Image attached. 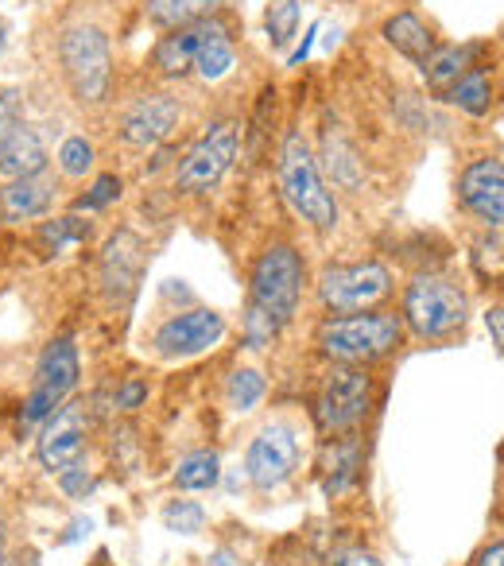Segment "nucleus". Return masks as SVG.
Instances as JSON below:
<instances>
[{
    "label": "nucleus",
    "mask_w": 504,
    "mask_h": 566,
    "mask_svg": "<svg viewBox=\"0 0 504 566\" xmlns=\"http://www.w3.org/2000/svg\"><path fill=\"white\" fill-rule=\"evenodd\" d=\"M458 195L470 213H477L481 221H489L493 229H501L504 221V167L496 156L473 159L458 179Z\"/></svg>",
    "instance_id": "nucleus-14"
},
{
    "label": "nucleus",
    "mask_w": 504,
    "mask_h": 566,
    "mask_svg": "<svg viewBox=\"0 0 504 566\" xmlns=\"http://www.w3.org/2000/svg\"><path fill=\"white\" fill-rule=\"evenodd\" d=\"M447 94L462 113H470V117H485L489 105H493V78H489L485 71H465L462 78L447 90Z\"/></svg>",
    "instance_id": "nucleus-23"
},
{
    "label": "nucleus",
    "mask_w": 504,
    "mask_h": 566,
    "mask_svg": "<svg viewBox=\"0 0 504 566\" xmlns=\"http://www.w3.org/2000/svg\"><path fill=\"white\" fill-rule=\"evenodd\" d=\"M90 408L82 400H66L55 416L43 419L40 431V462L48 465L51 473H66L71 465L82 462L90 447Z\"/></svg>",
    "instance_id": "nucleus-9"
},
{
    "label": "nucleus",
    "mask_w": 504,
    "mask_h": 566,
    "mask_svg": "<svg viewBox=\"0 0 504 566\" xmlns=\"http://www.w3.org/2000/svg\"><path fill=\"white\" fill-rule=\"evenodd\" d=\"M144 396H148V388H144L140 380H125V388H120V392H117V408H125V411L140 408Z\"/></svg>",
    "instance_id": "nucleus-35"
},
{
    "label": "nucleus",
    "mask_w": 504,
    "mask_h": 566,
    "mask_svg": "<svg viewBox=\"0 0 504 566\" xmlns=\"http://www.w3.org/2000/svg\"><path fill=\"white\" fill-rule=\"evenodd\" d=\"M318 346L342 365H369L400 346V318L396 315H346L330 318L318 331Z\"/></svg>",
    "instance_id": "nucleus-3"
},
{
    "label": "nucleus",
    "mask_w": 504,
    "mask_h": 566,
    "mask_svg": "<svg viewBox=\"0 0 504 566\" xmlns=\"http://www.w3.org/2000/svg\"><path fill=\"white\" fill-rule=\"evenodd\" d=\"M198 48H195V71L202 74L206 82H218L233 71V43H229V32L218 24V20H198Z\"/></svg>",
    "instance_id": "nucleus-16"
},
{
    "label": "nucleus",
    "mask_w": 504,
    "mask_h": 566,
    "mask_svg": "<svg viewBox=\"0 0 504 566\" xmlns=\"http://www.w3.org/2000/svg\"><path fill=\"white\" fill-rule=\"evenodd\" d=\"M380 35L388 40V48H396L403 59H411V63H423L434 51V35L427 32V24L416 12H396L392 20H385V32Z\"/></svg>",
    "instance_id": "nucleus-19"
},
{
    "label": "nucleus",
    "mask_w": 504,
    "mask_h": 566,
    "mask_svg": "<svg viewBox=\"0 0 504 566\" xmlns=\"http://www.w3.org/2000/svg\"><path fill=\"white\" fill-rule=\"evenodd\" d=\"M221 0H148V20L159 28H190L198 20H210Z\"/></svg>",
    "instance_id": "nucleus-20"
},
{
    "label": "nucleus",
    "mask_w": 504,
    "mask_h": 566,
    "mask_svg": "<svg viewBox=\"0 0 504 566\" xmlns=\"http://www.w3.org/2000/svg\"><path fill=\"white\" fill-rule=\"evenodd\" d=\"M195 48H198L195 24H190V28H179V32L167 35V40L156 48V66H159L164 74H171V78H179V74H187L190 66H195Z\"/></svg>",
    "instance_id": "nucleus-24"
},
{
    "label": "nucleus",
    "mask_w": 504,
    "mask_h": 566,
    "mask_svg": "<svg viewBox=\"0 0 504 566\" xmlns=\"http://www.w3.org/2000/svg\"><path fill=\"white\" fill-rule=\"evenodd\" d=\"M372 403V380L365 369H334L318 396V423L323 431H354Z\"/></svg>",
    "instance_id": "nucleus-10"
},
{
    "label": "nucleus",
    "mask_w": 504,
    "mask_h": 566,
    "mask_svg": "<svg viewBox=\"0 0 504 566\" xmlns=\"http://www.w3.org/2000/svg\"><path fill=\"white\" fill-rule=\"evenodd\" d=\"M221 478V462L213 450H198V454H187L175 470V485L179 489H210L218 485Z\"/></svg>",
    "instance_id": "nucleus-25"
},
{
    "label": "nucleus",
    "mask_w": 504,
    "mask_h": 566,
    "mask_svg": "<svg viewBox=\"0 0 504 566\" xmlns=\"http://www.w3.org/2000/svg\"><path fill=\"white\" fill-rule=\"evenodd\" d=\"M295 28H300V0H280L269 9V35L276 48H287L295 40Z\"/></svg>",
    "instance_id": "nucleus-28"
},
{
    "label": "nucleus",
    "mask_w": 504,
    "mask_h": 566,
    "mask_svg": "<svg viewBox=\"0 0 504 566\" xmlns=\"http://www.w3.org/2000/svg\"><path fill=\"white\" fill-rule=\"evenodd\" d=\"M504 311L501 307H493V311H489V318H485V323H489V331H493V346L496 349H501L504 346Z\"/></svg>",
    "instance_id": "nucleus-36"
},
{
    "label": "nucleus",
    "mask_w": 504,
    "mask_h": 566,
    "mask_svg": "<svg viewBox=\"0 0 504 566\" xmlns=\"http://www.w3.org/2000/svg\"><path fill=\"white\" fill-rule=\"evenodd\" d=\"M182 109L175 97L167 94H144L136 105H128L125 120H120V140L133 148H156L175 133Z\"/></svg>",
    "instance_id": "nucleus-13"
},
{
    "label": "nucleus",
    "mask_w": 504,
    "mask_h": 566,
    "mask_svg": "<svg viewBox=\"0 0 504 566\" xmlns=\"http://www.w3.org/2000/svg\"><path fill=\"white\" fill-rule=\"evenodd\" d=\"M59 478H63V489L71 496H82V493H90V489H94V481L86 478V470H82V465H71V470L59 473Z\"/></svg>",
    "instance_id": "nucleus-34"
},
{
    "label": "nucleus",
    "mask_w": 504,
    "mask_h": 566,
    "mask_svg": "<svg viewBox=\"0 0 504 566\" xmlns=\"http://www.w3.org/2000/svg\"><path fill=\"white\" fill-rule=\"evenodd\" d=\"M392 292V275L377 260L365 264H334L318 280V295L334 315H357V311L377 307L385 295Z\"/></svg>",
    "instance_id": "nucleus-7"
},
{
    "label": "nucleus",
    "mask_w": 504,
    "mask_h": 566,
    "mask_svg": "<svg viewBox=\"0 0 504 566\" xmlns=\"http://www.w3.org/2000/svg\"><path fill=\"white\" fill-rule=\"evenodd\" d=\"M237 148H241V133H237L233 120H218L202 133V140L182 156L179 171H175V187L182 195H202V190L218 187L229 175L237 159Z\"/></svg>",
    "instance_id": "nucleus-8"
},
{
    "label": "nucleus",
    "mask_w": 504,
    "mask_h": 566,
    "mask_svg": "<svg viewBox=\"0 0 504 566\" xmlns=\"http://www.w3.org/2000/svg\"><path fill=\"white\" fill-rule=\"evenodd\" d=\"M470 59H473L470 48H439V51H431L419 66H423L427 82H431L434 90H450L465 71H473Z\"/></svg>",
    "instance_id": "nucleus-22"
},
{
    "label": "nucleus",
    "mask_w": 504,
    "mask_h": 566,
    "mask_svg": "<svg viewBox=\"0 0 504 566\" xmlns=\"http://www.w3.org/2000/svg\"><path fill=\"white\" fill-rule=\"evenodd\" d=\"M74 385H78V349H74L71 338H55L40 354V365H35L32 392H28L24 416H20L24 431L40 427L48 416H55V411L71 400Z\"/></svg>",
    "instance_id": "nucleus-6"
},
{
    "label": "nucleus",
    "mask_w": 504,
    "mask_h": 566,
    "mask_svg": "<svg viewBox=\"0 0 504 566\" xmlns=\"http://www.w3.org/2000/svg\"><path fill=\"white\" fill-rule=\"evenodd\" d=\"M48 167V148H43L40 133L35 128H17L4 148H0V175L4 179H28V175H43Z\"/></svg>",
    "instance_id": "nucleus-17"
},
{
    "label": "nucleus",
    "mask_w": 504,
    "mask_h": 566,
    "mask_svg": "<svg viewBox=\"0 0 504 566\" xmlns=\"http://www.w3.org/2000/svg\"><path fill=\"white\" fill-rule=\"evenodd\" d=\"M323 159H326V171H330V179L338 182V187L357 190V187L365 182L361 156H357V148H354V144H349L342 133H330V136H326Z\"/></svg>",
    "instance_id": "nucleus-21"
},
{
    "label": "nucleus",
    "mask_w": 504,
    "mask_h": 566,
    "mask_svg": "<svg viewBox=\"0 0 504 566\" xmlns=\"http://www.w3.org/2000/svg\"><path fill=\"white\" fill-rule=\"evenodd\" d=\"M28 120H24V109H20V94L17 90H4L0 94V148L17 136V128H24Z\"/></svg>",
    "instance_id": "nucleus-30"
},
{
    "label": "nucleus",
    "mask_w": 504,
    "mask_h": 566,
    "mask_svg": "<svg viewBox=\"0 0 504 566\" xmlns=\"http://www.w3.org/2000/svg\"><path fill=\"white\" fill-rule=\"evenodd\" d=\"M59 167H63V175H71V179H82V175L94 167V148H90L86 136H71V140L59 148Z\"/></svg>",
    "instance_id": "nucleus-29"
},
{
    "label": "nucleus",
    "mask_w": 504,
    "mask_h": 566,
    "mask_svg": "<svg viewBox=\"0 0 504 566\" xmlns=\"http://www.w3.org/2000/svg\"><path fill=\"white\" fill-rule=\"evenodd\" d=\"M465 311H470L465 292L442 275H419L403 295V315L419 338H450L454 331H462Z\"/></svg>",
    "instance_id": "nucleus-5"
},
{
    "label": "nucleus",
    "mask_w": 504,
    "mask_h": 566,
    "mask_svg": "<svg viewBox=\"0 0 504 566\" xmlns=\"http://www.w3.org/2000/svg\"><path fill=\"white\" fill-rule=\"evenodd\" d=\"M210 566H237L233 563V551H218V555L210 558Z\"/></svg>",
    "instance_id": "nucleus-38"
},
{
    "label": "nucleus",
    "mask_w": 504,
    "mask_h": 566,
    "mask_svg": "<svg viewBox=\"0 0 504 566\" xmlns=\"http://www.w3.org/2000/svg\"><path fill=\"white\" fill-rule=\"evenodd\" d=\"M300 465V442L295 434L287 431L284 423H272L264 427L249 447V458H244V473L256 489H276L284 485L287 478L295 473Z\"/></svg>",
    "instance_id": "nucleus-12"
},
{
    "label": "nucleus",
    "mask_w": 504,
    "mask_h": 566,
    "mask_svg": "<svg viewBox=\"0 0 504 566\" xmlns=\"http://www.w3.org/2000/svg\"><path fill=\"white\" fill-rule=\"evenodd\" d=\"M105 287L109 292L128 295L136 287V275H140V241L133 233H117L105 249Z\"/></svg>",
    "instance_id": "nucleus-18"
},
{
    "label": "nucleus",
    "mask_w": 504,
    "mask_h": 566,
    "mask_svg": "<svg viewBox=\"0 0 504 566\" xmlns=\"http://www.w3.org/2000/svg\"><path fill=\"white\" fill-rule=\"evenodd\" d=\"M164 524L167 532H179V535H198L206 524V509L195 501H171L164 509Z\"/></svg>",
    "instance_id": "nucleus-27"
},
{
    "label": "nucleus",
    "mask_w": 504,
    "mask_h": 566,
    "mask_svg": "<svg viewBox=\"0 0 504 566\" xmlns=\"http://www.w3.org/2000/svg\"><path fill=\"white\" fill-rule=\"evenodd\" d=\"M55 202V182L43 175H28V179H12L0 190V218L4 221H32L43 218Z\"/></svg>",
    "instance_id": "nucleus-15"
},
{
    "label": "nucleus",
    "mask_w": 504,
    "mask_h": 566,
    "mask_svg": "<svg viewBox=\"0 0 504 566\" xmlns=\"http://www.w3.org/2000/svg\"><path fill=\"white\" fill-rule=\"evenodd\" d=\"M261 396H264V377L256 369H237L229 377V403L237 411H252L261 403Z\"/></svg>",
    "instance_id": "nucleus-26"
},
{
    "label": "nucleus",
    "mask_w": 504,
    "mask_h": 566,
    "mask_svg": "<svg viewBox=\"0 0 504 566\" xmlns=\"http://www.w3.org/2000/svg\"><path fill=\"white\" fill-rule=\"evenodd\" d=\"M280 190H284L287 206L315 229L326 233V229L338 226V202L326 190L318 159L303 133H287L284 148H280Z\"/></svg>",
    "instance_id": "nucleus-1"
},
{
    "label": "nucleus",
    "mask_w": 504,
    "mask_h": 566,
    "mask_svg": "<svg viewBox=\"0 0 504 566\" xmlns=\"http://www.w3.org/2000/svg\"><path fill=\"white\" fill-rule=\"evenodd\" d=\"M477 566H504V547H501V543H493V547L481 551Z\"/></svg>",
    "instance_id": "nucleus-37"
},
{
    "label": "nucleus",
    "mask_w": 504,
    "mask_h": 566,
    "mask_svg": "<svg viewBox=\"0 0 504 566\" xmlns=\"http://www.w3.org/2000/svg\"><path fill=\"white\" fill-rule=\"evenodd\" d=\"M82 237H90V226L78 218H59L55 226L43 229V241H51L55 249H63V244H71V241H82Z\"/></svg>",
    "instance_id": "nucleus-31"
},
{
    "label": "nucleus",
    "mask_w": 504,
    "mask_h": 566,
    "mask_svg": "<svg viewBox=\"0 0 504 566\" xmlns=\"http://www.w3.org/2000/svg\"><path fill=\"white\" fill-rule=\"evenodd\" d=\"M117 198H120V179L117 175H102V179L94 182V190L78 202V210H102V206L117 202Z\"/></svg>",
    "instance_id": "nucleus-32"
},
{
    "label": "nucleus",
    "mask_w": 504,
    "mask_h": 566,
    "mask_svg": "<svg viewBox=\"0 0 504 566\" xmlns=\"http://www.w3.org/2000/svg\"><path fill=\"white\" fill-rule=\"evenodd\" d=\"M225 338V318L218 311H187V315L167 318L156 331V354L167 361H179V357H198L206 349H213Z\"/></svg>",
    "instance_id": "nucleus-11"
},
{
    "label": "nucleus",
    "mask_w": 504,
    "mask_h": 566,
    "mask_svg": "<svg viewBox=\"0 0 504 566\" xmlns=\"http://www.w3.org/2000/svg\"><path fill=\"white\" fill-rule=\"evenodd\" d=\"M59 55H63V74L71 82L74 97L82 105H102L109 97L113 86V55L109 40H105L102 28L78 24L63 35L59 43Z\"/></svg>",
    "instance_id": "nucleus-4"
},
{
    "label": "nucleus",
    "mask_w": 504,
    "mask_h": 566,
    "mask_svg": "<svg viewBox=\"0 0 504 566\" xmlns=\"http://www.w3.org/2000/svg\"><path fill=\"white\" fill-rule=\"evenodd\" d=\"M0 555H4V520H0Z\"/></svg>",
    "instance_id": "nucleus-39"
},
{
    "label": "nucleus",
    "mask_w": 504,
    "mask_h": 566,
    "mask_svg": "<svg viewBox=\"0 0 504 566\" xmlns=\"http://www.w3.org/2000/svg\"><path fill=\"white\" fill-rule=\"evenodd\" d=\"M330 566H385L380 563L372 551H365V547H346V551H338L334 555V563Z\"/></svg>",
    "instance_id": "nucleus-33"
},
{
    "label": "nucleus",
    "mask_w": 504,
    "mask_h": 566,
    "mask_svg": "<svg viewBox=\"0 0 504 566\" xmlns=\"http://www.w3.org/2000/svg\"><path fill=\"white\" fill-rule=\"evenodd\" d=\"M303 275H307V268H303V256L292 244H272V249H264V256L252 268L249 311H256V315H264L269 323H276L280 331H284L295 311H300Z\"/></svg>",
    "instance_id": "nucleus-2"
}]
</instances>
